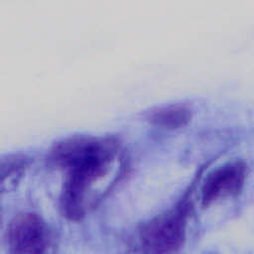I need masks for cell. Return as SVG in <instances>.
Here are the masks:
<instances>
[{"mask_svg": "<svg viewBox=\"0 0 254 254\" xmlns=\"http://www.w3.org/2000/svg\"><path fill=\"white\" fill-rule=\"evenodd\" d=\"M7 242L13 253H43L51 243V233L46 222L34 212H22L10 221Z\"/></svg>", "mask_w": 254, "mask_h": 254, "instance_id": "3957f363", "label": "cell"}, {"mask_svg": "<svg viewBox=\"0 0 254 254\" xmlns=\"http://www.w3.org/2000/svg\"><path fill=\"white\" fill-rule=\"evenodd\" d=\"M190 198V195L186 194L175 207L151 219L140 228L138 243L142 251L172 253L183 246L191 206Z\"/></svg>", "mask_w": 254, "mask_h": 254, "instance_id": "7a4b0ae2", "label": "cell"}, {"mask_svg": "<svg viewBox=\"0 0 254 254\" xmlns=\"http://www.w3.org/2000/svg\"><path fill=\"white\" fill-rule=\"evenodd\" d=\"M27 167V159L23 156L12 155L7 158H3L1 161V175L2 184L1 188L4 190L5 188L9 190L18 179L22 176Z\"/></svg>", "mask_w": 254, "mask_h": 254, "instance_id": "8992f818", "label": "cell"}, {"mask_svg": "<svg viewBox=\"0 0 254 254\" xmlns=\"http://www.w3.org/2000/svg\"><path fill=\"white\" fill-rule=\"evenodd\" d=\"M49 162L65 173L61 208L74 221L83 218L104 197L123 171L120 145L111 137L64 139L53 147Z\"/></svg>", "mask_w": 254, "mask_h": 254, "instance_id": "6da1fadb", "label": "cell"}, {"mask_svg": "<svg viewBox=\"0 0 254 254\" xmlns=\"http://www.w3.org/2000/svg\"><path fill=\"white\" fill-rule=\"evenodd\" d=\"M247 178V166L242 161L227 163L208 175L201 188L200 201L203 207L229 196L237 195Z\"/></svg>", "mask_w": 254, "mask_h": 254, "instance_id": "277c9868", "label": "cell"}, {"mask_svg": "<svg viewBox=\"0 0 254 254\" xmlns=\"http://www.w3.org/2000/svg\"><path fill=\"white\" fill-rule=\"evenodd\" d=\"M191 109L185 104H169L153 108L147 113V120L164 129H179L191 120Z\"/></svg>", "mask_w": 254, "mask_h": 254, "instance_id": "5b68a950", "label": "cell"}]
</instances>
